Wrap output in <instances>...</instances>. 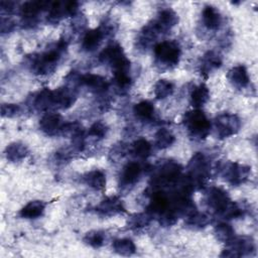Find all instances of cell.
<instances>
[{
	"label": "cell",
	"instance_id": "ab89813d",
	"mask_svg": "<svg viewBox=\"0 0 258 258\" xmlns=\"http://www.w3.org/2000/svg\"><path fill=\"white\" fill-rule=\"evenodd\" d=\"M15 3L12 1H2L1 2V10L2 12L6 13H11L14 10Z\"/></svg>",
	"mask_w": 258,
	"mask_h": 258
},
{
	"label": "cell",
	"instance_id": "7402d4cb",
	"mask_svg": "<svg viewBox=\"0 0 258 258\" xmlns=\"http://www.w3.org/2000/svg\"><path fill=\"white\" fill-rule=\"evenodd\" d=\"M210 100V91L206 84L202 83L195 86L189 95V102L192 107L200 109Z\"/></svg>",
	"mask_w": 258,
	"mask_h": 258
},
{
	"label": "cell",
	"instance_id": "ba28073f",
	"mask_svg": "<svg viewBox=\"0 0 258 258\" xmlns=\"http://www.w3.org/2000/svg\"><path fill=\"white\" fill-rule=\"evenodd\" d=\"M227 248L221 253V257H242L246 255H251L255 251V244L252 238L246 236L235 237L228 243H226Z\"/></svg>",
	"mask_w": 258,
	"mask_h": 258
},
{
	"label": "cell",
	"instance_id": "5bb4252c",
	"mask_svg": "<svg viewBox=\"0 0 258 258\" xmlns=\"http://www.w3.org/2000/svg\"><path fill=\"white\" fill-rule=\"evenodd\" d=\"M109 27L107 25L100 26L98 28H93L89 29L82 40V48L85 51L91 52L94 51L99 45L101 44L103 38L107 35V31H109Z\"/></svg>",
	"mask_w": 258,
	"mask_h": 258
},
{
	"label": "cell",
	"instance_id": "9a60e30c",
	"mask_svg": "<svg viewBox=\"0 0 258 258\" xmlns=\"http://www.w3.org/2000/svg\"><path fill=\"white\" fill-rule=\"evenodd\" d=\"M96 212L105 217H111L126 212L123 202L118 197H108L103 200L97 207Z\"/></svg>",
	"mask_w": 258,
	"mask_h": 258
},
{
	"label": "cell",
	"instance_id": "8fae6325",
	"mask_svg": "<svg viewBox=\"0 0 258 258\" xmlns=\"http://www.w3.org/2000/svg\"><path fill=\"white\" fill-rule=\"evenodd\" d=\"M50 2L47 1H27L20 7V15L22 17L23 24L32 26L36 23L37 17L41 11L49 8Z\"/></svg>",
	"mask_w": 258,
	"mask_h": 258
},
{
	"label": "cell",
	"instance_id": "f546056e",
	"mask_svg": "<svg viewBox=\"0 0 258 258\" xmlns=\"http://www.w3.org/2000/svg\"><path fill=\"white\" fill-rule=\"evenodd\" d=\"M152 150V146L149 141L144 138H139L132 143L131 152L133 155L139 159H146L150 156Z\"/></svg>",
	"mask_w": 258,
	"mask_h": 258
},
{
	"label": "cell",
	"instance_id": "1f68e13d",
	"mask_svg": "<svg viewBox=\"0 0 258 258\" xmlns=\"http://www.w3.org/2000/svg\"><path fill=\"white\" fill-rule=\"evenodd\" d=\"M174 91V86L171 82L167 81V80H158L155 85H154V89H153V93L154 96L156 97V99L158 100H163L167 97H169L170 95H172Z\"/></svg>",
	"mask_w": 258,
	"mask_h": 258
},
{
	"label": "cell",
	"instance_id": "d6a6232c",
	"mask_svg": "<svg viewBox=\"0 0 258 258\" xmlns=\"http://www.w3.org/2000/svg\"><path fill=\"white\" fill-rule=\"evenodd\" d=\"M214 234L219 241L228 243L235 237V230L228 223H220L215 226Z\"/></svg>",
	"mask_w": 258,
	"mask_h": 258
},
{
	"label": "cell",
	"instance_id": "f35d334b",
	"mask_svg": "<svg viewBox=\"0 0 258 258\" xmlns=\"http://www.w3.org/2000/svg\"><path fill=\"white\" fill-rule=\"evenodd\" d=\"M21 109L17 104H2L1 106V116L4 118H12L19 115Z\"/></svg>",
	"mask_w": 258,
	"mask_h": 258
},
{
	"label": "cell",
	"instance_id": "484cf974",
	"mask_svg": "<svg viewBox=\"0 0 258 258\" xmlns=\"http://www.w3.org/2000/svg\"><path fill=\"white\" fill-rule=\"evenodd\" d=\"M5 157L10 162L20 161L28 154V148L21 142H12L6 146L4 151Z\"/></svg>",
	"mask_w": 258,
	"mask_h": 258
},
{
	"label": "cell",
	"instance_id": "4dcf8cb0",
	"mask_svg": "<svg viewBox=\"0 0 258 258\" xmlns=\"http://www.w3.org/2000/svg\"><path fill=\"white\" fill-rule=\"evenodd\" d=\"M175 142V136L166 128H160L155 133V146L158 149H165L170 147Z\"/></svg>",
	"mask_w": 258,
	"mask_h": 258
},
{
	"label": "cell",
	"instance_id": "30bf717a",
	"mask_svg": "<svg viewBox=\"0 0 258 258\" xmlns=\"http://www.w3.org/2000/svg\"><path fill=\"white\" fill-rule=\"evenodd\" d=\"M205 201L208 207L219 216H221L232 202L228 192L217 186H212L206 191Z\"/></svg>",
	"mask_w": 258,
	"mask_h": 258
},
{
	"label": "cell",
	"instance_id": "603a6c76",
	"mask_svg": "<svg viewBox=\"0 0 258 258\" xmlns=\"http://www.w3.org/2000/svg\"><path fill=\"white\" fill-rule=\"evenodd\" d=\"M31 105L37 111H45L52 107V91L43 88L36 94H33Z\"/></svg>",
	"mask_w": 258,
	"mask_h": 258
},
{
	"label": "cell",
	"instance_id": "5b68a950",
	"mask_svg": "<svg viewBox=\"0 0 258 258\" xmlns=\"http://www.w3.org/2000/svg\"><path fill=\"white\" fill-rule=\"evenodd\" d=\"M211 174V164L203 152H196L188 161L186 176L195 188L203 186Z\"/></svg>",
	"mask_w": 258,
	"mask_h": 258
},
{
	"label": "cell",
	"instance_id": "6da1fadb",
	"mask_svg": "<svg viewBox=\"0 0 258 258\" xmlns=\"http://www.w3.org/2000/svg\"><path fill=\"white\" fill-rule=\"evenodd\" d=\"M67 46V40L60 38L53 47L40 54L33 55L29 63L31 71L36 75H47L48 73L53 72L61 58V54L66 51Z\"/></svg>",
	"mask_w": 258,
	"mask_h": 258
},
{
	"label": "cell",
	"instance_id": "d6986e66",
	"mask_svg": "<svg viewBox=\"0 0 258 258\" xmlns=\"http://www.w3.org/2000/svg\"><path fill=\"white\" fill-rule=\"evenodd\" d=\"M202 21L208 30L215 31L222 24V15L215 6L206 5L202 11Z\"/></svg>",
	"mask_w": 258,
	"mask_h": 258
},
{
	"label": "cell",
	"instance_id": "4fadbf2b",
	"mask_svg": "<svg viewBox=\"0 0 258 258\" xmlns=\"http://www.w3.org/2000/svg\"><path fill=\"white\" fill-rule=\"evenodd\" d=\"M143 168L140 163L136 161L128 162L121 170L119 176V185L122 188H129L140 179Z\"/></svg>",
	"mask_w": 258,
	"mask_h": 258
},
{
	"label": "cell",
	"instance_id": "ac0fdd59",
	"mask_svg": "<svg viewBox=\"0 0 258 258\" xmlns=\"http://www.w3.org/2000/svg\"><path fill=\"white\" fill-rule=\"evenodd\" d=\"M80 85L87 87L91 92L96 94L104 93L109 88V83L105 78L94 74L81 75Z\"/></svg>",
	"mask_w": 258,
	"mask_h": 258
},
{
	"label": "cell",
	"instance_id": "83f0119b",
	"mask_svg": "<svg viewBox=\"0 0 258 258\" xmlns=\"http://www.w3.org/2000/svg\"><path fill=\"white\" fill-rule=\"evenodd\" d=\"M133 113L138 119L143 121H149L152 120V118L154 117L155 109L151 102L143 100L134 105Z\"/></svg>",
	"mask_w": 258,
	"mask_h": 258
},
{
	"label": "cell",
	"instance_id": "ffe728a7",
	"mask_svg": "<svg viewBox=\"0 0 258 258\" xmlns=\"http://www.w3.org/2000/svg\"><path fill=\"white\" fill-rule=\"evenodd\" d=\"M229 82L237 89H244L250 83V77L245 66L238 64L233 67L227 75Z\"/></svg>",
	"mask_w": 258,
	"mask_h": 258
},
{
	"label": "cell",
	"instance_id": "44dd1931",
	"mask_svg": "<svg viewBox=\"0 0 258 258\" xmlns=\"http://www.w3.org/2000/svg\"><path fill=\"white\" fill-rule=\"evenodd\" d=\"M222 66L221 56L214 50L207 51L200 61V73L204 77H208L212 72Z\"/></svg>",
	"mask_w": 258,
	"mask_h": 258
},
{
	"label": "cell",
	"instance_id": "74e56055",
	"mask_svg": "<svg viewBox=\"0 0 258 258\" xmlns=\"http://www.w3.org/2000/svg\"><path fill=\"white\" fill-rule=\"evenodd\" d=\"M108 132L107 125L102 121H96L88 130V135L97 139H103L106 137Z\"/></svg>",
	"mask_w": 258,
	"mask_h": 258
},
{
	"label": "cell",
	"instance_id": "9c48e42d",
	"mask_svg": "<svg viewBox=\"0 0 258 258\" xmlns=\"http://www.w3.org/2000/svg\"><path fill=\"white\" fill-rule=\"evenodd\" d=\"M215 128L217 135L220 139H225L231 137L238 133L241 128L240 118L231 113L220 114L215 119Z\"/></svg>",
	"mask_w": 258,
	"mask_h": 258
},
{
	"label": "cell",
	"instance_id": "3957f363",
	"mask_svg": "<svg viewBox=\"0 0 258 258\" xmlns=\"http://www.w3.org/2000/svg\"><path fill=\"white\" fill-rule=\"evenodd\" d=\"M182 125L195 140H204L211 132V122L201 109H194L184 113Z\"/></svg>",
	"mask_w": 258,
	"mask_h": 258
},
{
	"label": "cell",
	"instance_id": "8992f818",
	"mask_svg": "<svg viewBox=\"0 0 258 258\" xmlns=\"http://www.w3.org/2000/svg\"><path fill=\"white\" fill-rule=\"evenodd\" d=\"M99 60L103 63H108L113 71L130 69V60L127 58L123 47L119 43L109 44L99 54Z\"/></svg>",
	"mask_w": 258,
	"mask_h": 258
},
{
	"label": "cell",
	"instance_id": "d4e9b609",
	"mask_svg": "<svg viewBox=\"0 0 258 258\" xmlns=\"http://www.w3.org/2000/svg\"><path fill=\"white\" fill-rule=\"evenodd\" d=\"M45 206L43 201H31L19 211V216L23 219H37L43 215Z\"/></svg>",
	"mask_w": 258,
	"mask_h": 258
},
{
	"label": "cell",
	"instance_id": "d590c367",
	"mask_svg": "<svg viewBox=\"0 0 258 258\" xmlns=\"http://www.w3.org/2000/svg\"><path fill=\"white\" fill-rule=\"evenodd\" d=\"M151 220H152V218L150 217L149 214L138 213V214L132 215L129 218L127 225L132 230H139V229H142V228L148 226L150 224Z\"/></svg>",
	"mask_w": 258,
	"mask_h": 258
},
{
	"label": "cell",
	"instance_id": "7c38bea8",
	"mask_svg": "<svg viewBox=\"0 0 258 258\" xmlns=\"http://www.w3.org/2000/svg\"><path fill=\"white\" fill-rule=\"evenodd\" d=\"M177 22H178V15L171 8L161 9L158 12L156 18L151 21L153 27L156 29V31L159 34L166 33L175 24H177Z\"/></svg>",
	"mask_w": 258,
	"mask_h": 258
},
{
	"label": "cell",
	"instance_id": "4316f807",
	"mask_svg": "<svg viewBox=\"0 0 258 258\" xmlns=\"http://www.w3.org/2000/svg\"><path fill=\"white\" fill-rule=\"evenodd\" d=\"M70 16L67 8V1H54L50 2L48 8L47 21L50 23H57L62 18Z\"/></svg>",
	"mask_w": 258,
	"mask_h": 258
},
{
	"label": "cell",
	"instance_id": "e0dca14e",
	"mask_svg": "<svg viewBox=\"0 0 258 258\" xmlns=\"http://www.w3.org/2000/svg\"><path fill=\"white\" fill-rule=\"evenodd\" d=\"M62 117L58 113H46L39 120V128L47 135H55L61 132L63 127Z\"/></svg>",
	"mask_w": 258,
	"mask_h": 258
},
{
	"label": "cell",
	"instance_id": "cb8c5ba5",
	"mask_svg": "<svg viewBox=\"0 0 258 258\" xmlns=\"http://www.w3.org/2000/svg\"><path fill=\"white\" fill-rule=\"evenodd\" d=\"M83 181L96 190H103L106 187V174L100 169H94L83 175Z\"/></svg>",
	"mask_w": 258,
	"mask_h": 258
},
{
	"label": "cell",
	"instance_id": "f1b7e54d",
	"mask_svg": "<svg viewBox=\"0 0 258 258\" xmlns=\"http://www.w3.org/2000/svg\"><path fill=\"white\" fill-rule=\"evenodd\" d=\"M113 250L119 255L131 256L136 252V246L131 239L121 238L113 242Z\"/></svg>",
	"mask_w": 258,
	"mask_h": 258
},
{
	"label": "cell",
	"instance_id": "8d00e7d4",
	"mask_svg": "<svg viewBox=\"0 0 258 258\" xmlns=\"http://www.w3.org/2000/svg\"><path fill=\"white\" fill-rule=\"evenodd\" d=\"M245 208L242 207L240 204L231 202L230 205L227 207V209L221 214V217L226 220H232V219H238L245 215Z\"/></svg>",
	"mask_w": 258,
	"mask_h": 258
},
{
	"label": "cell",
	"instance_id": "e575fe53",
	"mask_svg": "<svg viewBox=\"0 0 258 258\" xmlns=\"http://www.w3.org/2000/svg\"><path fill=\"white\" fill-rule=\"evenodd\" d=\"M83 241L86 245L92 247V248H100L105 243V233L103 231L99 230H93L88 233L83 238Z\"/></svg>",
	"mask_w": 258,
	"mask_h": 258
},
{
	"label": "cell",
	"instance_id": "52a82bcc",
	"mask_svg": "<svg viewBox=\"0 0 258 258\" xmlns=\"http://www.w3.org/2000/svg\"><path fill=\"white\" fill-rule=\"evenodd\" d=\"M220 172L228 183L240 185L249 178L251 168L245 164L227 161L220 166Z\"/></svg>",
	"mask_w": 258,
	"mask_h": 258
},
{
	"label": "cell",
	"instance_id": "277c9868",
	"mask_svg": "<svg viewBox=\"0 0 258 258\" xmlns=\"http://www.w3.org/2000/svg\"><path fill=\"white\" fill-rule=\"evenodd\" d=\"M181 49L175 40H164L154 46L155 63L161 70L172 69L179 62Z\"/></svg>",
	"mask_w": 258,
	"mask_h": 258
},
{
	"label": "cell",
	"instance_id": "836d02e7",
	"mask_svg": "<svg viewBox=\"0 0 258 258\" xmlns=\"http://www.w3.org/2000/svg\"><path fill=\"white\" fill-rule=\"evenodd\" d=\"M185 218V223L187 227H190L191 229H202L210 223L209 217L204 213H200L198 210H196Z\"/></svg>",
	"mask_w": 258,
	"mask_h": 258
},
{
	"label": "cell",
	"instance_id": "7a4b0ae2",
	"mask_svg": "<svg viewBox=\"0 0 258 258\" xmlns=\"http://www.w3.org/2000/svg\"><path fill=\"white\" fill-rule=\"evenodd\" d=\"M182 167L173 160H167L157 166L152 173L150 185L153 189L174 186L181 177Z\"/></svg>",
	"mask_w": 258,
	"mask_h": 258
},
{
	"label": "cell",
	"instance_id": "2e32d148",
	"mask_svg": "<svg viewBox=\"0 0 258 258\" xmlns=\"http://www.w3.org/2000/svg\"><path fill=\"white\" fill-rule=\"evenodd\" d=\"M76 101L75 91L68 86L57 88L52 91V107L57 109H68Z\"/></svg>",
	"mask_w": 258,
	"mask_h": 258
}]
</instances>
